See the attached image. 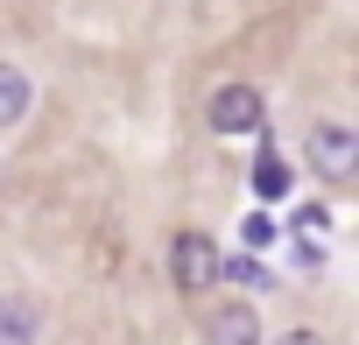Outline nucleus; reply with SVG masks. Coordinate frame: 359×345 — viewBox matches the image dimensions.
<instances>
[{
  "mask_svg": "<svg viewBox=\"0 0 359 345\" xmlns=\"http://www.w3.org/2000/svg\"><path fill=\"white\" fill-rule=\"evenodd\" d=\"M29 106H36V78L22 64H0V127H22Z\"/></svg>",
  "mask_w": 359,
  "mask_h": 345,
  "instance_id": "nucleus-5",
  "label": "nucleus"
},
{
  "mask_svg": "<svg viewBox=\"0 0 359 345\" xmlns=\"http://www.w3.org/2000/svg\"><path fill=\"white\" fill-rule=\"evenodd\" d=\"M303 162L317 169L331 191H345V184L359 177V134H352L345 120H317V127L303 134Z\"/></svg>",
  "mask_w": 359,
  "mask_h": 345,
  "instance_id": "nucleus-1",
  "label": "nucleus"
},
{
  "mask_svg": "<svg viewBox=\"0 0 359 345\" xmlns=\"http://www.w3.org/2000/svg\"><path fill=\"white\" fill-rule=\"evenodd\" d=\"M219 282H240V289L254 296V289H268L275 275H268V268H261L254 254H219Z\"/></svg>",
  "mask_w": 359,
  "mask_h": 345,
  "instance_id": "nucleus-6",
  "label": "nucleus"
},
{
  "mask_svg": "<svg viewBox=\"0 0 359 345\" xmlns=\"http://www.w3.org/2000/svg\"><path fill=\"white\" fill-rule=\"evenodd\" d=\"M205 345H261V310L247 296H219L205 310Z\"/></svg>",
  "mask_w": 359,
  "mask_h": 345,
  "instance_id": "nucleus-4",
  "label": "nucleus"
},
{
  "mask_svg": "<svg viewBox=\"0 0 359 345\" xmlns=\"http://www.w3.org/2000/svg\"><path fill=\"white\" fill-rule=\"evenodd\" d=\"M275 345H324V331H310V324H296V331H282Z\"/></svg>",
  "mask_w": 359,
  "mask_h": 345,
  "instance_id": "nucleus-11",
  "label": "nucleus"
},
{
  "mask_svg": "<svg viewBox=\"0 0 359 345\" xmlns=\"http://www.w3.org/2000/svg\"><path fill=\"white\" fill-rule=\"evenodd\" d=\"M254 191H261V198H282V191H289V169H282L268 148H261V162H254Z\"/></svg>",
  "mask_w": 359,
  "mask_h": 345,
  "instance_id": "nucleus-8",
  "label": "nucleus"
},
{
  "mask_svg": "<svg viewBox=\"0 0 359 345\" xmlns=\"http://www.w3.org/2000/svg\"><path fill=\"white\" fill-rule=\"evenodd\" d=\"M36 338V310L29 303H0V345H29Z\"/></svg>",
  "mask_w": 359,
  "mask_h": 345,
  "instance_id": "nucleus-7",
  "label": "nucleus"
},
{
  "mask_svg": "<svg viewBox=\"0 0 359 345\" xmlns=\"http://www.w3.org/2000/svg\"><path fill=\"white\" fill-rule=\"evenodd\" d=\"M240 240H247V254H268V247H275V219H268V212H247V219H240Z\"/></svg>",
  "mask_w": 359,
  "mask_h": 345,
  "instance_id": "nucleus-9",
  "label": "nucleus"
},
{
  "mask_svg": "<svg viewBox=\"0 0 359 345\" xmlns=\"http://www.w3.org/2000/svg\"><path fill=\"white\" fill-rule=\"evenodd\" d=\"M205 120H212V134H261V120H268V106H261V92H254L247 78H226V85L212 92V106H205Z\"/></svg>",
  "mask_w": 359,
  "mask_h": 345,
  "instance_id": "nucleus-3",
  "label": "nucleus"
},
{
  "mask_svg": "<svg viewBox=\"0 0 359 345\" xmlns=\"http://www.w3.org/2000/svg\"><path fill=\"white\" fill-rule=\"evenodd\" d=\"M289 261H296L303 275H317V268H324V240H296V254H289Z\"/></svg>",
  "mask_w": 359,
  "mask_h": 345,
  "instance_id": "nucleus-10",
  "label": "nucleus"
},
{
  "mask_svg": "<svg viewBox=\"0 0 359 345\" xmlns=\"http://www.w3.org/2000/svg\"><path fill=\"white\" fill-rule=\"evenodd\" d=\"M169 282L184 296H205L219 282V240L212 233H176L169 240Z\"/></svg>",
  "mask_w": 359,
  "mask_h": 345,
  "instance_id": "nucleus-2",
  "label": "nucleus"
}]
</instances>
